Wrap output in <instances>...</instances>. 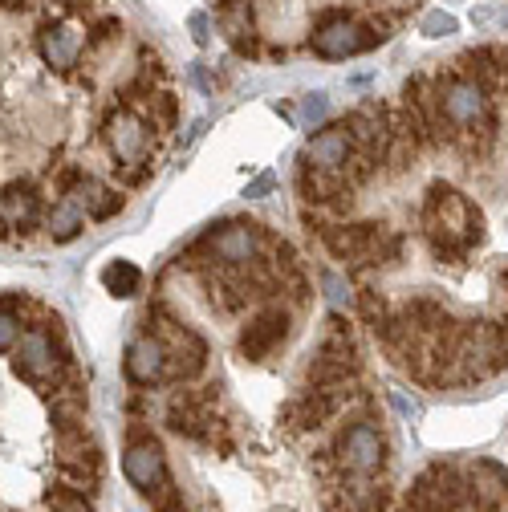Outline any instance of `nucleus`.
Returning <instances> with one entry per match:
<instances>
[{
	"instance_id": "nucleus-1",
	"label": "nucleus",
	"mask_w": 508,
	"mask_h": 512,
	"mask_svg": "<svg viewBox=\"0 0 508 512\" xmlns=\"http://www.w3.org/2000/svg\"><path fill=\"white\" fill-rule=\"evenodd\" d=\"M423 236L435 261L464 265L468 252L484 240V216L452 183H431L423 196Z\"/></svg>"
},
{
	"instance_id": "nucleus-6",
	"label": "nucleus",
	"mask_w": 508,
	"mask_h": 512,
	"mask_svg": "<svg viewBox=\"0 0 508 512\" xmlns=\"http://www.w3.org/2000/svg\"><path fill=\"white\" fill-rule=\"evenodd\" d=\"M334 456L346 472L354 476H374L378 468L387 464V439L374 423H350L338 431L334 439Z\"/></svg>"
},
{
	"instance_id": "nucleus-36",
	"label": "nucleus",
	"mask_w": 508,
	"mask_h": 512,
	"mask_svg": "<svg viewBox=\"0 0 508 512\" xmlns=\"http://www.w3.org/2000/svg\"><path fill=\"white\" fill-rule=\"evenodd\" d=\"M0 9H5V13H25L29 0H0Z\"/></svg>"
},
{
	"instance_id": "nucleus-13",
	"label": "nucleus",
	"mask_w": 508,
	"mask_h": 512,
	"mask_svg": "<svg viewBox=\"0 0 508 512\" xmlns=\"http://www.w3.org/2000/svg\"><path fill=\"white\" fill-rule=\"evenodd\" d=\"M0 216H5V224L13 232H33L45 212H41V196H37V187L33 179H13L5 183V191H0Z\"/></svg>"
},
{
	"instance_id": "nucleus-10",
	"label": "nucleus",
	"mask_w": 508,
	"mask_h": 512,
	"mask_svg": "<svg viewBox=\"0 0 508 512\" xmlns=\"http://www.w3.org/2000/svg\"><path fill=\"white\" fill-rule=\"evenodd\" d=\"M167 362H171V354H167L159 334L135 338L131 346H126V358H122L126 378H131L135 387H155V382H163L167 378Z\"/></svg>"
},
{
	"instance_id": "nucleus-2",
	"label": "nucleus",
	"mask_w": 508,
	"mask_h": 512,
	"mask_svg": "<svg viewBox=\"0 0 508 512\" xmlns=\"http://www.w3.org/2000/svg\"><path fill=\"white\" fill-rule=\"evenodd\" d=\"M435 94H439L443 122H448V131H452V143L464 139V135H476V131H492V126H496L488 90L476 86L472 78H464V74H435Z\"/></svg>"
},
{
	"instance_id": "nucleus-3",
	"label": "nucleus",
	"mask_w": 508,
	"mask_h": 512,
	"mask_svg": "<svg viewBox=\"0 0 508 512\" xmlns=\"http://www.w3.org/2000/svg\"><path fill=\"white\" fill-rule=\"evenodd\" d=\"M61 366H70V350H66V338L61 330H25L21 342L13 346V370L33 382V387H45L61 374Z\"/></svg>"
},
{
	"instance_id": "nucleus-16",
	"label": "nucleus",
	"mask_w": 508,
	"mask_h": 512,
	"mask_svg": "<svg viewBox=\"0 0 508 512\" xmlns=\"http://www.w3.org/2000/svg\"><path fill=\"white\" fill-rule=\"evenodd\" d=\"M358 378V354L346 350H317L305 366V382L309 387H342V382Z\"/></svg>"
},
{
	"instance_id": "nucleus-27",
	"label": "nucleus",
	"mask_w": 508,
	"mask_h": 512,
	"mask_svg": "<svg viewBox=\"0 0 508 512\" xmlns=\"http://www.w3.org/2000/svg\"><path fill=\"white\" fill-rule=\"evenodd\" d=\"M21 317H17V301H5L0 305V354H9L17 342H21Z\"/></svg>"
},
{
	"instance_id": "nucleus-9",
	"label": "nucleus",
	"mask_w": 508,
	"mask_h": 512,
	"mask_svg": "<svg viewBox=\"0 0 508 512\" xmlns=\"http://www.w3.org/2000/svg\"><path fill=\"white\" fill-rule=\"evenodd\" d=\"M147 131L151 126L131 110V106H122L106 118V143L114 151L118 163H143L147 155Z\"/></svg>"
},
{
	"instance_id": "nucleus-17",
	"label": "nucleus",
	"mask_w": 508,
	"mask_h": 512,
	"mask_svg": "<svg viewBox=\"0 0 508 512\" xmlns=\"http://www.w3.org/2000/svg\"><path fill=\"white\" fill-rule=\"evenodd\" d=\"M41 57L49 61L53 70H74L78 57H82V37L70 25H45L41 29Z\"/></svg>"
},
{
	"instance_id": "nucleus-21",
	"label": "nucleus",
	"mask_w": 508,
	"mask_h": 512,
	"mask_svg": "<svg viewBox=\"0 0 508 512\" xmlns=\"http://www.w3.org/2000/svg\"><path fill=\"white\" fill-rule=\"evenodd\" d=\"M45 232H49V240L53 244H70V240H78V232L86 228V216H82V208L74 204V200H57L49 212H45Z\"/></svg>"
},
{
	"instance_id": "nucleus-26",
	"label": "nucleus",
	"mask_w": 508,
	"mask_h": 512,
	"mask_svg": "<svg viewBox=\"0 0 508 512\" xmlns=\"http://www.w3.org/2000/svg\"><path fill=\"white\" fill-rule=\"evenodd\" d=\"M358 313H362V322L370 326V330H378L387 322V317L395 313L391 305H387V297L383 293H374V289H366V293H358Z\"/></svg>"
},
{
	"instance_id": "nucleus-15",
	"label": "nucleus",
	"mask_w": 508,
	"mask_h": 512,
	"mask_svg": "<svg viewBox=\"0 0 508 512\" xmlns=\"http://www.w3.org/2000/svg\"><path fill=\"white\" fill-rule=\"evenodd\" d=\"M350 155H354V139H350V131H346L342 122L313 131L309 135V147H305V159L313 167H322V171H342L350 163Z\"/></svg>"
},
{
	"instance_id": "nucleus-34",
	"label": "nucleus",
	"mask_w": 508,
	"mask_h": 512,
	"mask_svg": "<svg viewBox=\"0 0 508 512\" xmlns=\"http://www.w3.org/2000/svg\"><path fill=\"white\" fill-rule=\"evenodd\" d=\"M273 175H261L257 183H248V191H244V200H261V196H269V191H273Z\"/></svg>"
},
{
	"instance_id": "nucleus-29",
	"label": "nucleus",
	"mask_w": 508,
	"mask_h": 512,
	"mask_svg": "<svg viewBox=\"0 0 508 512\" xmlns=\"http://www.w3.org/2000/svg\"><path fill=\"white\" fill-rule=\"evenodd\" d=\"M49 512H94V508H90V496L53 488V492H49Z\"/></svg>"
},
{
	"instance_id": "nucleus-18",
	"label": "nucleus",
	"mask_w": 508,
	"mask_h": 512,
	"mask_svg": "<svg viewBox=\"0 0 508 512\" xmlns=\"http://www.w3.org/2000/svg\"><path fill=\"white\" fill-rule=\"evenodd\" d=\"M403 317L411 322V330L419 334V338H435V334H448V330H456V322H452V313L443 309V301H435V297H411L407 301V309H403Z\"/></svg>"
},
{
	"instance_id": "nucleus-38",
	"label": "nucleus",
	"mask_w": 508,
	"mask_h": 512,
	"mask_svg": "<svg viewBox=\"0 0 508 512\" xmlns=\"http://www.w3.org/2000/svg\"><path fill=\"white\" fill-rule=\"evenodd\" d=\"M500 326H504V330H508V309H504V313H500Z\"/></svg>"
},
{
	"instance_id": "nucleus-25",
	"label": "nucleus",
	"mask_w": 508,
	"mask_h": 512,
	"mask_svg": "<svg viewBox=\"0 0 508 512\" xmlns=\"http://www.w3.org/2000/svg\"><path fill=\"white\" fill-rule=\"evenodd\" d=\"M147 114H151V126H159V131H175L179 126V98L175 94H155L147 102Z\"/></svg>"
},
{
	"instance_id": "nucleus-11",
	"label": "nucleus",
	"mask_w": 508,
	"mask_h": 512,
	"mask_svg": "<svg viewBox=\"0 0 508 512\" xmlns=\"http://www.w3.org/2000/svg\"><path fill=\"white\" fill-rule=\"evenodd\" d=\"M220 33L232 41V49L240 57H261V41H257V9L252 0H220V13H216Z\"/></svg>"
},
{
	"instance_id": "nucleus-7",
	"label": "nucleus",
	"mask_w": 508,
	"mask_h": 512,
	"mask_svg": "<svg viewBox=\"0 0 508 512\" xmlns=\"http://www.w3.org/2000/svg\"><path fill=\"white\" fill-rule=\"evenodd\" d=\"M122 472L131 480V488H139L143 496H151L155 488H163L171 480L163 447L155 443L151 431H143V423L131 427V443H126V452H122Z\"/></svg>"
},
{
	"instance_id": "nucleus-32",
	"label": "nucleus",
	"mask_w": 508,
	"mask_h": 512,
	"mask_svg": "<svg viewBox=\"0 0 508 512\" xmlns=\"http://www.w3.org/2000/svg\"><path fill=\"white\" fill-rule=\"evenodd\" d=\"M326 110H330V98H326V94H309V98H301V114H305V122H322Z\"/></svg>"
},
{
	"instance_id": "nucleus-19",
	"label": "nucleus",
	"mask_w": 508,
	"mask_h": 512,
	"mask_svg": "<svg viewBox=\"0 0 508 512\" xmlns=\"http://www.w3.org/2000/svg\"><path fill=\"white\" fill-rule=\"evenodd\" d=\"M102 480V456L90 452L82 460H57V488H66V492H78V496H94Z\"/></svg>"
},
{
	"instance_id": "nucleus-5",
	"label": "nucleus",
	"mask_w": 508,
	"mask_h": 512,
	"mask_svg": "<svg viewBox=\"0 0 508 512\" xmlns=\"http://www.w3.org/2000/svg\"><path fill=\"white\" fill-rule=\"evenodd\" d=\"M350 399V382H342V387H309L305 395L289 399L281 407V427L289 435H301V431H317L326 427Z\"/></svg>"
},
{
	"instance_id": "nucleus-30",
	"label": "nucleus",
	"mask_w": 508,
	"mask_h": 512,
	"mask_svg": "<svg viewBox=\"0 0 508 512\" xmlns=\"http://www.w3.org/2000/svg\"><path fill=\"white\" fill-rule=\"evenodd\" d=\"M460 29V21L452 13H427L423 17V37H452Z\"/></svg>"
},
{
	"instance_id": "nucleus-20",
	"label": "nucleus",
	"mask_w": 508,
	"mask_h": 512,
	"mask_svg": "<svg viewBox=\"0 0 508 512\" xmlns=\"http://www.w3.org/2000/svg\"><path fill=\"white\" fill-rule=\"evenodd\" d=\"M460 66H464V78H472V82H476V86H484L488 94H492V90H504V74H500L496 45L464 49V53H460Z\"/></svg>"
},
{
	"instance_id": "nucleus-31",
	"label": "nucleus",
	"mask_w": 508,
	"mask_h": 512,
	"mask_svg": "<svg viewBox=\"0 0 508 512\" xmlns=\"http://www.w3.org/2000/svg\"><path fill=\"white\" fill-rule=\"evenodd\" d=\"M122 33V21L118 17H98L94 25H90V41L94 45H106V41H114Z\"/></svg>"
},
{
	"instance_id": "nucleus-33",
	"label": "nucleus",
	"mask_w": 508,
	"mask_h": 512,
	"mask_svg": "<svg viewBox=\"0 0 508 512\" xmlns=\"http://www.w3.org/2000/svg\"><path fill=\"white\" fill-rule=\"evenodd\" d=\"M322 289H326V297H330L334 305H346V301H350V285H346L338 273H326V277H322Z\"/></svg>"
},
{
	"instance_id": "nucleus-37",
	"label": "nucleus",
	"mask_w": 508,
	"mask_h": 512,
	"mask_svg": "<svg viewBox=\"0 0 508 512\" xmlns=\"http://www.w3.org/2000/svg\"><path fill=\"white\" fill-rule=\"evenodd\" d=\"M496 25H500V29L508 33V9H500V17H496Z\"/></svg>"
},
{
	"instance_id": "nucleus-8",
	"label": "nucleus",
	"mask_w": 508,
	"mask_h": 512,
	"mask_svg": "<svg viewBox=\"0 0 508 512\" xmlns=\"http://www.w3.org/2000/svg\"><path fill=\"white\" fill-rule=\"evenodd\" d=\"M285 338H289V313L277 309V305H265V309H257L244 322V330H240V354L248 362H265L273 350L285 346Z\"/></svg>"
},
{
	"instance_id": "nucleus-24",
	"label": "nucleus",
	"mask_w": 508,
	"mask_h": 512,
	"mask_svg": "<svg viewBox=\"0 0 508 512\" xmlns=\"http://www.w3.org/2000/svg\"><path fill=\"white\" fill-rule=\"evenodd\" d=\"M102 285H106L110 297H135L139 285H143V273H139V265H131V261H110V265L102 269Z\"/></svg>"
},
{
	"instance_id": "nucleus-4",
	"label": "nucleus",
	"mask_w": 508,
	"mask_h": 512,
	"mask_svg": "<svg viewBox=\"0 0 508 512\" xmlns=\"http://www.w3.org/2000/svg\"><path fill=\"white\" fill-rule=\"evenodd\" d=\"M187 256H208V265H252L261 256V228L248 220H224L220 228H208V236H200Z\"/></svg>"
},
{
	"instance_id": "nucleus-23",
	"label": "nucleus",
	"mask_w": 508,
	"mask_h": 512,
	"mask_svg": "<svg viewBox=\"0 0 508 512\" xmlns=\"http://www.w3.org/2000/svg\"><path fill=\"white\" fill-rule=\"evenodd\" d=\"M431 472H435L443 496H448V504H452L456 512H460L464 504H472V476H468V472H460L456 464H443V460H435Z\"/></svg>"
},
{
	"instance_id": "nucleus-28",
	"label": "nucleus",
	"mask_w": 508,
	"mask_h": 512,
	"mask_svg": "<svg viewBox=\"0 0 508 512\" xmlns=\"http://www.w3.org/2000/svg\"><path fill=\"white\" fill-rule=\"evenodd\" d=\"M147 500H151V512H187V504H183V492H179L171 480H167L163 488H155Z\"/></svg>"
},
{
	"instance_id": "nucleus-35",
	"label": "nucleus",
	"mask_w": 508,
	"mask_h": 512,
	"mask_svg": "<svg viewBox=\"0 0 508 512\" xmlns=\"http://www.w3.org/2000/svg\"><path fill=\"white\" fill-rule=\"evenodd\" d=\"M192 33H196V41H200V45L208 41V17H204V13H196V17H192Z\"/></svg>"
},
{
	"instance_id": "nucleus-14",
	"label": "nucleus",
	"mask_w": 508,
	"mask_h": 512,
	"mask_svg": "<svg viewBox=\"0 0 508 512\" xmlns=\"http://www.w3.org/2000/svg\"><path fill=\"white\" fill-rule=\"evenodd\" d=\"M472 508L476 512H508V468L496 460L472 464Z\"/></svg>"
},
{
	"instance_id": "nucleus-12",
	"label": "nucleus",
	"mask_w": 508,
	"mask_h": 512,
	"mask_svg": "<svg viewBox=\"0 0 508 512\" xmlns=\"http://www.w3.org/2000/svg\"><path fill=\"white\" fill-rule=\"evenodd\" d=\"M403 106L423 122V131L431 143H443V139H452L448 131V122H443V110H439V94H435V78L427 74H415L407 86H403Z\"/></svg>"
},
{
	"instance_id": "nucleus-22",
	"label": "nucleus",
	"mask_w": 508,
	"mask_h": 512,
	"mask_svg": "<svg viewBox=\"0 0 508 512\" xmlns=\"http://www.w3.org/2000/svg\"><path fill=\"white\" fill-rule=\"evenodd\" d=\"M403 512H456V508L448 504V496H443L435 472L427 468V472H419V476L411 480V492H407Z\"/></svg>"
}]
</instances>
